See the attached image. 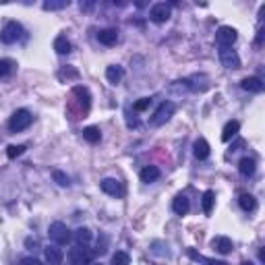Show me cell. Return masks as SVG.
I'll return each instance as SVG.
<instances>
[{
  "label": "cell",
  "mask_w": 265,
  "mask_h": 265,
  "mask_svg": "<svg viewBox=\"0 0 265 265\" xmlns=\"http://www.w3.org/2000/svg\"><path fill=\"white\" fill-rule=\"evenodd\" d=\"M31 122H33V116H31V112L25 110V108H21V110H17V112L11 116L9 129H11V132H21V131L29 129Z\"/></svg>",
  "instance_id": "6da1fadb"
},
{
  "label": "cell",
  "mask_w": 265,
  "mask_h": 265,
  "mask_svg": "<svg viewBox=\"0 0 265 265\" xmlns=\"http://www.w3.org/2000/svg\"><path fill=\"white\" fill-rule=\"evenodd\" d=\"M48 234H50V238H52L56 245H66V243H71V238H73L71 230H68V226L62 224V222H54V224H50Z\"/></svg>",
  "instance_id": "7a4b0ae2"
},
{
  "label": "cell",
  "mask_w": 265,
  "mask_h": 265,
  "mask_svg": "<svg viewBox=\"0 0 265 265\" xmlns=\"http://www.w3.org/2000/svg\"><path fill=\"white\" fill-rule=\"evenodd\" d=\"M174 112H176V106L172 102H162L160 108L151 116V124L153 127H162V124H166L170 118H172Z\"/></svg>",
  "instance_id": "3957f363"
},
{
  "label": "cell",
  "mask_w": 265,
  "mask_h": 265,
  "mask_svg": "<svg viewBox=\"0 0 265 265\" xmlns=\"http://www.w3.org/2000/svg\"><path fill=\"white\" fill-rule=\"evenodd\" d=\"M91 259H93V255L87 247H75L68 251V261H71V265H91Z\"/></svg>",
  "instance_id": "277c9868"
},
{
  "label": "cell",
  "mask_w": 265,
  "mask_h": 265,
  "mask_svg": "<svg viewBox=\"0 0 265 265\" xmlns=\"http://www.w3.org/2000/svg\"><path fill=\"white\" fill-rule=\"evenodd\" d=\"M21 37H23V27L19 25L17 21L6 23L4 29L0 31V40H2L4 44H15V42H19Z\"/></svg>",
  "instance_id": "5b68a950"
},
{
  "label": "cell",
  "mask_w": 265,
  "mask_h": 265,
  "mask_svg": "<svg viewBox=\"0 0 265 265\" xmlns=\"http://www.w3.org/2000/svg\"><path fill=\"white\" fill-rule=\"evenodd\" d=\"M236 37H238L236 29L228 27V25H224V27H220L215 31V42H217L220 48H232V44L236 42Z\"/></svg>",
  "instance_id": "8992f818"
},
{
  "label": "cell",
  "mask_w": 265,
  "mask_h": 265,
  "mask_svg": "<svg viewBox=\"0 0 265 265\" xmlns=\"http://www.w3.org/2000/svg\"><path fill=\"white\" fill-rule=\"evenodd\" d=\"M220 60L226 68H230V71H234V68H240V56L236 54V50L232 48H222L220 50Z\"/></svg>",
  "instance_id": "52a82bcc"
},
{
  "label": "cell",
  "mask_w": 265,
  "mask_h": 265,
  "mask_svg": "<svg viewBox=\"0 0 265 265\" xmlns=\"http://www.w3.org/2000/svg\"><path fill=\"white\" fill-rule=\"evenodd\" d=\"M99 186H102V191L106 195H112V197H122L124 195V186L120 181H116V178H104V181L99 182Z\"/></svg>",
  "instance_id": "ba28073f"
},
{
  "label": "cell",
  "mask_w": 265,
  "mask_h": 265,
  "mask_svg": "<svg viewBox=\"0 0 265 265\" xmlns=\"http://www.w3.org/2000/svg\"><path fill=\"white\" fill-rule=\"evenodd\" d=\"M149 19H151L153 23H166V21L170 19V6L164 4V2L153 4L151 11H149Z\"/></svg>",
  "instance_id": "9c48e42d"
},
{
  "label": "cell",
  "mask_w": 265,
  "mask_h": 265,
  "mask_svg": "<svg viewBox=\"0 0 265 265\" xmlns=\"http://www.w3.org/2000/svg\"><path fill=\"white\" fill-rule=\"evenodd\" d=\"M44 255H46V263L48 265H60L62 259H65V253L58 245H50L44 248Z\"/></svg>",
  "instance_id": "30bf717a"
},
{
  "label": "cell",
  "mask_w": 265,
  "mask_h": 265,
  "mask_svg": "<svg viewBox=\"0 0 265 265\" xmlns=\"http://www.w3.org/2000/svg\"><path fill=\"white\" fill-rule=\"evenodd\" d=\"M240 87H243L245 91L259 93V91H263V81L259 79V77H247V79L240 81Z\"/></svg>",
  "instance_id": "8fae6325"
},
{
  "label": "cell",
  "mask_w": 265,
  "mask_h": 265,
  "mask_svg": "<svg viewBox=\"0 0 265 265\" xmlns=\"http://www.w3.org/2000/svg\"><path fill=\"white\" fill-rule=\"evenodd\" d=\"M122 77H124V68L118 66V65H110L106 68V79L108 83H112V85H118L122 81Z\"/></svg>",
  "instance_id": "7c38bea8"
},
{
  "label": "cell",
  "mask_w": 265,
  "mask_h": 265,
  "mask_svg": "<svg viewBox=\"0 0 265 265\" xmlns=\"http://www.w3.org/2000/svg\"><path fill=\"white\" fill-rule=\"evenodd\" d=\"M212 247L215 248L217 253H222V255H228L232 251V240L228 236H215L212 240Z\"/></svg>",
  "instance_id": "4fadbf2b"
},
{
  "label": "cell",
  "mask_w": 265,
  "mask_h": 265,
  "mask_svg": "<svg viewBox=\"0 0 265 265\" xmlns=\"http://www.w3.org/2000/svg\"><path fill=\"white\" fill-rule=\"evenodd\" d=\"M98 42L104 44V46H114L118 42V31L116 29H102L98 33Z\"/></svg>",
  "instance_id": "5bb4252c"
},
{
  "label": "cell",
  "mask_w": 265,
  "mask_h": 265,
  "mask_svg": "<svg viewBox=\"0 0 265 265\" xmlns=\"http://www.w3.org/2000/svg\"><path fill=\"white\" fill-rule=\"evenodd\" d=\"M189 207H191L189 197H186V195H176L174 201H172V209H174V214L184 215L186 212H189Z\"/></svg>",
  "instance_id": "9a60e30c"
},
{
  "label": "cell",
  "mask_w": 265,
  "mask_h": 265,
  "mask_svg": "<svg viewBox=\"0 0 265 265\" xmlns=\"http://www.w3.org/2000/svg\"><path fill=\"white\" fill-rule=\"evenodd\" d=\"M139 176H141V182H145V184L155 182V181L160 178V168H158V166H145Z\"/></svg>",
  "instance_id": "2e32d148"
},
{
  "label": "cell",
  "mask_w": 265,
  "mask_h": 265,
  "mask_svg": "<svg viewBox=\"0 0 265 265\" xmlns=\"http://www.w3.org/2000/svg\"><path fill=\"white\" fill-rule=\"evenodd\" d=\"M193 153H195V158H197V160L209 158V143L205 141V139H197L195 145H193Z\"/></svg>",
  "instance_id": "e0dca14e"
},
{
  "label": "cell",
  "mask_w": 265,
  "mask_h": 265,
  "mask_svg": "<svg viewBox=\"0 0 265 265\" xmlns=\"http://www.w3.org/2000/svg\"><path fill=\"white\" fill-rule=\"evenodd\" d=\"M238 129H240V122L238 120L226 122V127L222 131V141H230V139H234L238 135Z\"/></svg>",
  "instance_id": "ac0fdd59"
},
{
  "label": "cell",
  "mask_w": 265,
  "mask_h": 265,
  "mask_svg": "<svg viewBox=\"0 0 265 265\" xmlns=\"http://www.w3.org/2000/svg\"><path fill=\"white\" fill-rule=\"evenodd\" d=\"M255 170H257V164H255L253 158H243L238 162V172L243 176H253Z\"/></svg>",
  "instance_id": "d6986e66"
},
{
  "label": "cell",
  "mask_w": 265,
  "mask_h": 265,
  "mask_svg": "<svg viewBox=\"0 0 265 265\" xmlns=\"http://www.w3.org/2000/svg\"><path fill=\"white\" fill-rule=\"evenodd\" d=\"M238 205L243 207L245 212H255V207H257V199L253 197V195L245 193V195H240V197H238Z\"/></svg>",
  "instance_id": "ffe728a7"
},
{
  "label": "cell",
  "mask_w": 265,
  "mask_h": 265,
  "mask_svg": "<svg viewBox=\"0 0 265 265\" xmlns=\"http://www.w3.org/2000/svg\"><path fill=\"white\" fill-rule=\"evenodd\" d=\"M214 203H215V193H214V191H205V193H203V199H201V205H203V214H205V215L212 214Z\"/></svg>",
  "instance_id": "44dd1931"
},
{
  "label": "cell",
  "mask_w": 265,
  "mask_h": 265,
  "mask_svg": "<svg viewBox=\"0 0 265 265\" xmlns=\"http://www.w3.org/2000/svg\"><path fill=\"white\" fill-rule=\"evenodd\" d=\"M71 48H73V46H71V42H68L65 35H58L56 40H54V50H56V54H68V52H71Z\"/></svg>",
  "instance_id": "7402d4cb"
},
{
  "label": "cell",
  "mask_w": 265,
  "mask_h": 265,
  "mask_svg": "<svg viewBox=\"0 0 265 265\" xmlns=\"http://www.w3.org/2000/svg\"><path fill=\"white\" fill-rule=\"evenodd\" d=\"M91 238H93V234H91L89 228H77V230H75V240H77L79 245H83V247L89 245Z\"/></svg>",
  "instance_id": "603a6c76"
},
{
  "label": "cell",
  "mask_w": 265,
  "mask_h": 265,
  "mask_svg": "<svg viewBox=\"0 0 265 265\" xmlns=\"http://www.w3.org/2000/svg\"><path fill=\"white\" fill-rule=\"evenodd\" d=\"M83 139L89 143H99V139H102V132H99L98 127H87L83 129Z\"/></svg>",
  "instance_id": "cb8c5ba5"
},
{
  "label": "cell",
  "mask_w": 265,
  "mask_h": 265,
  "mask_svg": "<svg viewBox=\"0 0 265 265\" xmlns=\"http://www.w3.org/2000/svg\"><path fill=\"white\" fill-rule=\"evenodd\" d=\"M15 66H17V62L11 60V58H0V77H9Z\"/></svg>",
  "instance_id": "d4e9b609"
},
{
  "label": "cell",
  "mask_w": 265,
  "mask_h": 265,
  "mask_svg": "<svg viewBox=\"0 0 265 265\" xmlns=\"http://www.w3.org/2000/svg\"><path fill=\"white\" fill-rule=\"evenodd\" d=\"M68 4H71L68 0H48V2H44V9L46 11H60V9H66Z\"/></svg>",
  "instance_id": "484cf974"
},
{
  "label": "cell",
  "mask_w": 265,
  "mask_h": 265,
  "mask_svg": "<svg viewBox=\"0 0 265 265\" xmlns=\"http://www.w3.org/2000/svg\"><path fill=\"white\" fill-rule=\"evenodd\" d=\"M27 147L25 145H9L6 147V155H9V160H15V158H19V155L25 153Z\"/></svg>",
  "instance_id": "4316f807"
},
{
  "label": "cell",
  "mask_w": 265,
  "mask_h": 265,
  "mask_svg": "<svg viewBox=\"0 0 265 265\" xmlns=\"http://www.w3.org/2000/svg\"><path fill=\"white\" fill-rule=\"evenodd\" d=\"M129 263H131V257L124 251H116L112 255V265H129Z\"/></svg>",
  "instance_id": "83f0119b"
},
{
  "label": "cell",
  "mask_w": 265,
  "mask_h": 265,
  "mask_svg": "<svg viewBox=\"0 0 265 265\" xmlns=\"http://www.w3.org/2000/svg\"><path fill=\"white\" fill-rule=\"evenodd\" d=\"M149 106H151V98H141L139 102L132 104V110H135V112H143V110H147Z\"/></svg>",
  "instance_id": "f1b7e54d"
},
{
  "label": "cell",
  "mask_w": 265,
  "mask_h": 265,
  "mask_svg": "<svg viewBox=\"0 0 265 265\" xmlns=\"http://www.w3.org/2000/svg\"><path fill=\"white\" fill-rule=\"evenodd\" d=\"M52 176H54V181H56L60 186H68V184H71V182H68V176L65 172H60V170H54Z\"/></svg>",
  "instance_id": "f546056e"
},
{
  "label": "cell",
  "mask_w": 265,
  "mask_h": 265,
  "mask_svg": "<svg viewBox=\"0 0 265 265\" xmlns=\"http://www.w3.org/2000/svg\"><path fill=\"white\" fill-rule=\"evenodd\" d=\"M73 93L77 98H83V102H85V108H89V91L85 89V87H75Z\"/></svg>",
  "instance_id": "4dcf8cb0"
},
{
  "label": "cell",
  "mask_w": 265,
  "mask_h": 265,
  "mask_svg": "<svg viewBox=\"0 0 265 265\" xmlns=\"http://www.w3.org/2000/svg\"><path fill=\"white\" fill-rule=\"evenodd\" d=\"M21 265H44V263L35 259V257H25V259H21Z\"/></svg>",
  "instance_id": "1f68e13d"
},
{
  "label": "cell",
  "mask_w": 265,
  "mask_h": 265,
  "mask_svg": "<svg viewBox=\"0 0 265 265\" xmlns=\"http://www.w3.org/2000/svg\"><path fill=\"white\" fill-rule=\"evenodd\" d=\"M243 145H245L243 141H236L234 145H232V147H230V151H238V149H240V147H243Z\"/></svg>",
  "instance_id": "d6a6232c"
},
{
  "label": "cell",
  "mask_w": 265,
  "mask_h": 265,
  "mask_svg": "<svg viewBox=\"0 0 265 265\" xmlns=\"http://www.w3.org/2000/svg\"><path fill=\"white\" fill-rule=\"evenodd\" d=\"M207 265H228V263H224V261H207Z\"/></svg>",
  "instance_id": "836d02e7"
},
{
  "label": "cell",
  "mask_w": 265,
  "mask_h": 265,
  "mask_svg": "<svg viewBox=\"0 0 265 265\" xmlns=\"http://www.w3.org/2000/svg\"><path fill=\"white\" fill-rule=\"evenodd\" d=\"M240 265H253L251 261H245V263H240Z\"/></svg>",
  "instance_id": "e575fe53"
},
{
  "label": "cell",
  "mask_w": 265,
  "mask_h": 265,
  "mask_svg": "<svg viewBox=\"0 0 265 265\" xmlns=\"http://www.w3.org/2000/svg\"><path fill=\"white\" fill-rule=\"evenodd\" d=\"M99 265H102V263H99Z\"/></svg>",
  "instance_id": "d590c367"
}]
</instances>
